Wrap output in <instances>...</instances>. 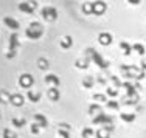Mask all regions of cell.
Segmentation results:
<instances>
[{
  "mask_svg": "<svg viewBox=\"0 0 146 138\" xmlns=\"http://www.w3.org/2000/svg\"><path fill=\"white\" fill-rule=\"evenodd\" d=\"M121 71L124 73L126 78H137V79H141L145 78V73L141 68H137L135 65H121Z\"/></svg>",
  "mask_w": 146,
  "mask_h": 138,
  "instance_id": "obj_1",
  "label": "cell"
},
{
  "mask_svg": "<svg viewBox=\"0 0 146 138\" xmlns=\"http://www.w3.org/2000/svg\"><path fill=\"white\" fill-rule=\"evenodd\" d=\"M86 54H87V59L90 57V59L95 62L96 65H100L101 68H107V67H109V62L104 61L103 57H101V54H98L95 50H93V48H87V50H86Z\"/></svg>",
  "mask_w": 146,
  "mask_h": 138,
  "instance_id": "obj_2",
  "label": "cell"
},
{
  "mask_svg": "<svg viewBox=\"0 0 146 138\" xmlns=\"http://www.w3.org/2000/svg\"><path fill=\"white\" fill-rule=\"evenodd\" d=\"M25 34L30 37V39H39V37L42 36V26H40V23L33 22L28 28L25 30Z\"/></svg>",
  "mask_w": 146,
  "mask_h": 138,
  "instance_id": "obj_3",
  "label": "cell"
},
{
  "mask_svg": "<svg viewBox=\"0 0 146 138\" xmlns=\"http://www.w3.org/2000/svg\"><path fill=\"white\" fill-rule=\"evenodd\" d=\"M37 8V2L36 0H30V2H22L19 5V9L23 13H27V14H33V11Z\"/></svg>",
  "mask_w": 146,
  "mask_h": 138,
  "instance_id": "obj_4",
  "label": "cell"
},
{
  "mask_svg": "<svg viewBox=\"0 0 146 138\" xmlns=\"http://www.w3.org/2000/svg\"><path fill=\"white\" fill-rule=\"evenodd\" d=\"M93 124H98V126H107V124H112V118L106 113L100 112L98 115L93 118Z\"/></svg>",
  "mask_w": 146,
  "mask_h": 138,
  "instance_id": "obj_5",
  "label": "cell"
},
{
  "mask_svg": "<svg viewBox=\"0 0 146 138\" xmlns=\"http://www.w3.org/2000/svg\"><path fill=\"white\" fill-rule=\"evenodd\" d=\"M42 17L45 20H54L58 17L56 8H53V6H45V8L42 9Z\"/></svg>",
  "mask_w": 146,
  "mask_h": 138,
  "instance_id": "obj_6",
  "label": "cell"
},
{
  "mask_svg": "<svg viewBox=\"0 0 146 138\" xmlns=\"http://www.w3.org/2000/svg\"><path fill=\"white\" fill-rule=\"evenodd\" d=\"M17 47H19V37H17V34H13L9 39V53L6 54V57H14Z\"/></svg>",
  "mask_w": 146,
  "mask_h": 138,
  "instance_id": "obj_7",
  "label": "cell"
},
{
  "mask_svg": "<svg viewBox=\"0 0 146 138\" xmlns=\"http://www.w3.org/2000/svg\"><path fill=\"white\" fill-rule=\"evenodd\" d=\"M33 82H34V79L28 73L22 75V76L19 78V85H20V87H23V88H30L31 85H33Z\"/></svg>",
  "mask_w": 146,
  "mask_h": 138,
  "instance_id": "obj_8",
  "label": "cell"
},
{
  "mask_svg": "<svg viewBox=\"0 0 146 138\" xmlns=\"http://www.w3.org/2000/svg\"><path fill=\"white\" fill-rule=\"evenodd\" d=\"M106 11V3L103 0H98V2L92 3V14H103Z\"/></svg>",
  "mask_w": 146,
  "mask_h": 138,
  "instance_id": "obj_9",
  "label": "cell"
},
{
  "mask_svg": "<svg viewBox=\"0 0 146 138\" xmlns=\"http://www.w3.org/2000/svg\"><path fill=\"white\" fill-rule=\"evenodd\" d=\"M98 40L101 45H110L112 44V34L110 33H101L98 36Z\"/></svg>",
  "mask_w": 146,
  "mask_h": 138,
  "instance_id": "obj_10",
  "label": "cell"
},
{
  "mask_svg": "<svg viewBox=\"0 0 146 138\" xmlns=\"http://www.w3.org/2000/svg\"><path fill=\"white\" fill-rule=\"evenodd\" d=\"M9 102L19 107V106L23 104V96L20 95V93H14V95H11V98H9Z\"/></svg>",
  "mask_w": 146,
  "mask_h": 138,
  "instance_id": "obj_11",
  "label": "cell"
},
{
  "mask_svg": "<svg viewBox=\"0 0 146 138\" xmlns=\"http://www.w3.org/2000/svg\"><path fill=\"white\" fill-rule=\"evenodd\" d=\"M34 121H36V124L40 126V127H47L48 126L47 118H45L44 115H40V113H36V115H34Z\"/></svg>",
  "mask_w": 146,
  "mask_h": 138,
  "instance_id": "obj_12",
  "label": "cell"
},
{
  "mask_svg": "<svg viewBox=\"0 0 146 138\" xmlns=\"http://www.w3.org/2000/svg\"><path fill=\"white\" fill-rule=\"evenodd\" d=\"M3 22H5L6 26H9V28H13V30H17V28H19V22H17V20H14L13 17H5V19H3Z\"/></svg>",
  "mask_w": 146,
  "mask_h": 138,
  "instance_id": "obj_13",
  "label": "cell"
},
{
  "mask_svg": "<svg viewBox=\"0 0 146 138\" xmlns=\"http://www.w3.org/2000/svg\"><path fill=\"white\" fill-rule=\"evenodd\" d=\"M47 95H48V98H50L51 101H58V99H59V90H58V87H51V88H48Z\"/></svg>",
  "mask_w": 146,
  "mask_h": 138,
  "instance_id": "obj_14",
  "label": "cell"
},
{
  "mask_svg": "<svg viewBox=\"0 0 146 138\" xmlns=\"http://www.w3.org/2000/svg\"><path fill=\"white\" fill-rule=\"evenodd\" d=\"M45 82L53 84V87H58L59 85V78L56 76V75H48V76H45Z\"/></svg>",
  "mask_w": 146,
  "mask_h": 138,
  "instance_id": "obj_15",
  "label": "cell"
},
{
  "mask_svg": "<svg viewBox=\"0 0 146 138\" xmlns=\"http://www.w3.org/2000/svg\"><path fill=\"white\" fill-rule=\"evenodd\" d=\"M123 87L126 88L127 96H134V95H137V93H135V85H132L131 82H124V84H123Z\"/></svg>",
  "mask_w": 146,
  "mask_h": 138,
  "instance_id": "obj_16",
  "label": "cell"
},
{
  "mask_svg": "<svg viewBox=\"0 0 146 138\" xmlns=\"http://www.w3.org/2000/svg\"><path fill=\"white\" fill-rule=\"evenodd\" d=\"M95 135H96V138H109V130L104 129V127H100L95 132Z\"/></svg>",
  "mask_w": 146,
  "mask_h": 138,
  "instance_id": "obj_17",
  "label": "cell"
},
{
  "mask_svg": "<svg viewBox=\"0 0 146 138\" xmlns=\"http://www.w3.org/2000/svg\"><path fill=\"white\" fill-rule=\"evenodd\" d=\"M27 96H28V99H30V101H33V102H37L40 99V93H34L33 90H28Z\"/></svg>",
  "mask_w": 146,
  "mask_h": 138,
  "instance_id": "obj_18",
  "label": "cell"
},
{
  "mask_svg": "<svg viewBox=\"0 0 146 138\" xmlns=\"http://www.w3.org/2000/svg\"><path fill=\"white\" fill-rule=\"evenodd\" d=\"M9 98H11V93H9L8 90L0 92V102H9Z\"/></svg>",
  "mask_w": 146,
  "mask_h": 138,
  "instance_id": "obj_19",
  "label": "cell"
},
{
  "mask_svg": "<svg viewBox=\"0 0 146 138\" xmlns=\"http://www.w3.org/2000/svg\"><path fill=\"white\" fill-rule=\"evenodd\" d=\"M72 42H73L72 37L70 36H65V37H62V39H61V47L62 48H68L72 45Z\"/></svg>",
  "mask_w": 146,
  "mask_h": 138,
  "instance_id": "obj_20",
  "label": "cell"
},
{
  "mask_svg": "<svg viewBox=\"0 0 146 138\" xmlns=\"http://www.w3.org/2000/svg\"><path fill=\"white\" fill-rule=\"evenodd\" d=\"M121 120L123 121H126V123H131V121H134L135 120V113H121Z\"/></svg>",
  "mask_w": 146,
  "mask_h": 138,
  "instance_id": "obj_21",
  "label": "cell"
},
{
  "mask_svg": "<svg viewBox=\"0 0 146 138\" xmlns=\"http://www.w3.org/2000/svg\"><path fill=\"white\" fill-rule=\"evenodd\" d=\"M100 112H101V107H100L98 104H93V106H90V107H89V113H90V115H98Z\"/></svg>",
  "mask_w": 146,
  "mask_h": 138,
  "instance_id": "obj_22",
  "label": "cell"
},
{
  "mask_svg": "<svg viewBox=\"0 0 146 138\" xmlns=\"http://www.w3.org/2000/svg\"><path fill=\"white\" fill-rule=\"evenodd\" d=\"M120 47H121V50H123V53H124V54H129V53H131V50H132V47H131L127 42H121V44H120Z\"/></svg>",
  "mask_w": 146,
  "mask_h": 138,
  "instance_id": "obj_23",
  "label": "cell"
},
{
  "mask_svg": "<svg viewBox=\"0 0 146 138\" xmlns=\"http://www.w3.org/2000/svg\"><path fill=\"white\" fill-rule=\"evenodd\" d=\"M132 50H135L138 54H145V47L141 45V44H134V45H132Z\"/></svg>",
  "mask_w": 146,
  "mask_h": 138,
  "instance_id": "obj_24",
  "label": "cell"
},
{
  "mask_svg": "<svg viewBox=\"0 0 146 138\" xmlns=\"http://www.w3.org/2000/svg\"><path fill=\"white\" fill-rule=\"evenodd\" d=\"M87 62H89V59L86 57V59H79V61H76V67L78 68H87Z\"/></svg>",
  "mask_w": 146,
  "mask_h": 138,
  "instance_id": "obj_25",
  "label": "cell"
},
{
  "mask_svg": "<svg viewBox=\"0 0 146 138\" xmlns=\"http://www.w3.org/2000/svg\"><path fill=\"white\" fill-rule=\"evenodd\" d=\"M25 124H27L25 118H22V120L14 118V120H13V126H16V127H22V126H25Z\"/></svg>",
  "mask_w": 146,
  "mask_h": 138,
  "instance_id": "obj_26",
  "label": "cell"
},
{
  "mask_svg": "<svg viewBox=\"0 0 146 138\" xmlns=\"http://www.w3.org/2000/svg\"><path fill=\"white\" fill-rule=\"evenodd\" d=\"M37 64H39V68H42V70L48 68V61L45 59V57H40V59L37 61Z\"/></svg>",
  "mask_w": 146,
  "mask_h": 138,
  "instance_id": "obj_27",
  "label": "cell"
},
{
  "mask_svg": "<svg viewBox=\"0 0 146 138\" xmlns=\"http://www.w3.org/2000/svg\"><path fill=\"white\" fill-rule=\"evenodd\" d=\"M82 13L84 14H92V3H84L82 5Z\"/></svg>",
  "mask_w": 146,
  "mask_h": 138,
  "instance_id": "obj_28",
  "label": "cell"
},
{
  "mask_svg": "<svg viewBox=\"0 0 146 138\" xmlns=\"http://www.w3.org/2000/svg\"><path fill=\"white\" fill-rule=\"evenodd\" d=\"M82 85H84L86 88H90V87L93 85V79L90 78V76H87V78L84 79V81H82Z\"/></svg>",
  "mask_w": 146,
  "mask_h": 138,
  "instance_id": "obj_29",
  "label": "cell"
},
{
  "mask_svg": "<svg viewBox=\"0 0 146 138\" xmlns=\"http://www.w3.org/2000/svg\"><path fill=\"white\" fill-rule=\"evenodd\" d=\"M3 138H16V135L9 129H5L3 130Z\"/></svg>",
  "mask_w": 146,
  "mask_h": 138,
  "instance_id": "obj_30",
  "label": "cell"
},
{
  "mask_svg": "<svg viewBox=\"0 0 146 138\" xmlns=\"http://www.w3.org/2000/svg\"><path fill=\"white\" fill-rule=\"evenodd\" d=\"M106 93H107L109 96H117V95H118V90H117V88H113V87H109V88L106 90Z\"/></svg>",
  "mask_w": 146,
  "mask_h": 138,
  "instance_id": "obj_31",
  "label": "cell"
},
{
  "mask_svg": "<svg viewBox=\"0 0 146 138\" xmlns=\"http://www.w3.org/2000/svg\"><path fill=\"white\" fill-rule=\"evenodd\" d=\"M92 133H93V130L90 129V127H87V129L82 130V137H84V138H89L90 135H92Z\"/></svg>",
  "mask_w": 146,
  "mask_h": 138,
  "instance_id": "obj_32",
  "label": "cell"
},
{
  "mask_svg": "<svg viewBox=\"0 0 146 138\" xmlns=\"http://www.w3.org/2000/svg\"><path fill=\"white\" fill-rule=\"evenodd\" d=\"M59 137L61 138H68V132L65 129H61V127H59Z\"/></svg>",
  "mask_w": 146,
  "mask_h": 138,
  "instance_id": "obj_33",
  "label": "cell"
},
{
  "mask_svg": "<svg viewBox=\"0 0 146 138\" xmlns=\"http://www.w3.org/2000/svg\"><path fill=\"white\" fill-rule=\"evenodd\" d=\"M107 107L109 109H118V102L117 101H107Z\"/></svg>",
  "mask_w": 146,
  "mask_h": 138,
  "instance_id": "obj_34",
  "label": "cell"
},
{
  "mask_svg": "<svg viewBox=\"0 0 146 138\" xmlns=\"http://www.w3.org/2000/svg\"><path fill=\"white\" fill-rule=\"evenodd\" d=\"M93 98H95L96 101H106V96H104V95H95Z\"/></svg>",
  "mask_w": 146,
  "mask_h": 138,
  "instance_id": "obj_35",
  "label": "cell"
},
{
  "mask_svg": "<svg viewBox=\"0 0 146 138\" xmlns=\"http://www.w3.org/2000/svg\"><path fill=\"white\" fill-rule=\"evenodd\" d=\"M110 79H112V82H113V84L117 85V87H120V85H121V84H120V81H118V78H117V76H110Z\"/></svg>",
  "mask_w": 146,
  "mask_h": 138,
  "instance_id": "obj_36",
  "label": "cell"
},
{
  "mask_svg": "<svg viewBox=\"0 0 146 138\" xmlns=\"http://www.w3.org/2000/svg\"><path fill=\"white\" fill-rule=\"evenodd\" d=\"M31 132H33V133H37V132H39V127H37V124H36V123H34V124H33V127H31Z\"/></svg>",
  "mask_w": 146,
  "mask_h": 138,
  "instance_id": "obj_37",
  "label": "cell"
},
{
  "mask_svg": "<svg viewBox=\"0 0 146 138\" xmlns=\"http://www.w3.org/2000/svg\"><path fill=\"white\" fill-rule=\"evenodd\" d=\"M129 3H132V5H138V3H140V0H129Z\"/></svg>",
  "mask_w": 146,
  "mask_h": 138,
  "instance_id": "obj_38",
  "label": "cell"
},
{
  "mask_svg": "<svg viewBox=\"0 0 146 138\" xmlns=\"http://www.w3.org/2000/svg\"><path fill=\"white\" fill-rule=\"evenodd\" d=\"M141 70H146V61L141 62Z\"/></svg>",
  "mask_w": 146,
  "mask_h": 138,
  "instance_id": "obj_39",
  "label": "cell"
}]
</instances>
